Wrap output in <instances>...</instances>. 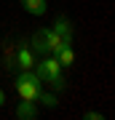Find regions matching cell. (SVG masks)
I'll use <instances>...</instances> for the list:
<instances>
[{
    "label": "cell",
    "mask_w": 115,
    "mask_h": 120,
    "mask_svg": "<svg viewBox=\"0 0 115 120\" xmlns=\"http://www.w3.org/2000/svg\"><path fill=\"white\" fill-rule=\"evenodd\" d=\"M13 86H16L19 91V96L21 99H30V101H38V96H40V86H43V80L38 75H35V69H21V75L13 80Z\"/></svg>",
    "instance_id": "6da1fadb"
},
{
    "label": "cell",
    "mask_w": 115,
    "mask_h": 120,
    "mask_svg": "<svg viewBox=\"0 0 115 120\" xmlns=\"http://www.w3.org/2000/svg\"><path fill=\"white\" fill-rule=\"evenodd\" d=\"M16 117H21V120H32V117H38V107H35V101H30V99H21L19 107H16Z\"/></svg>",
    "instance_id": "5b68a950"
},
{
    "label": "cell",
    "mask_w": 115,
    "mask_h": 120,
    "mask_svg": "<svg viewBox=\"0 0 115 120\" xmlns=\"http://www.w3.org/2000/svg\"><path fill=\"white\" fill-rule=\"evenodd\" d=\"M35 75L40 77L43 83H48L51 80V77H56L62 72V64H59V59H56L54 53H46V59H40V61H35Z\"/></svg>",
    "instance_id": "7a4b0ae2"
},
{
    "label": "cell",
    "mask_w": 115,
    "mask_h": 120,
    "mask_svg": "<svg viewBox=\"0 0 115 120\" xmlns=\"http://www.w3.org/2000/svg\"><path fill=\"white\" fill-rule=\"evenodd\" d=\"M48 83H51V88H56V91H62L64 86H67V77H64V75L59 72L56 77H51V80H48Z\"/></svg>",
    "instance_id": "30bf717a"
},
{
    "label": "cell",
    "mask_w": 115,
    "mask_h": 120,
    "mask_svg": "<svg viewBox=\"0 0 115 120\" xmlns=\"http://www.w3.org/2000/svg\"><path fill=\"white\" fill-rule=\"evenodd\" d=\"M46 32H48V30H38V32H35L32 38H30L32 51H35V53H43V56L48 53V48H46Z\"/></svg>",
    "instance_id": "8992f818"
},
{
    "label": "cell",
    "mask_w": 115,
    "mask_h": 120,
    "mask_svg": "<svg viewBox=\"0 0 115 120\" xmlns=\"http://www.w3.org/2000/svg\"><path fill=\"white\" fill-rule=\"evenodd\" d=\"M64 45H70V43L62 38L59 32H54V30H48V32H46V48H48V53H54V56H56Z\"/></svg>",
    "instance_id": "277c9868"
},
{
    "label": "cell",
    "mask_w": 115,
    "mask_h": 120,
    "mask_svg": "<svg viewBox=\"0 0 115 120\" xmlns=\"http://www.w3.org/2000/svg\"><path fill=\"white\" fill-rule=\"evenodd\" d=\"M40 101H43V107H56V96L54 94H43V91H40Z\"/></svg>",
    "instance_id": "8fae6325"
},
{
    "label": "cell",
    "mask_w": 115,
    "mask_h": 120,
    "mask_svg": "<svg viewBox=\"0 0 115 120\" xmlns=\"http://www.w3.org/2000/svg\"><path fill=\"white\" fill-rule=\"evenodd\" d=\"M21 5H24V11H30L32 16H43V13L48 11L46 0H21Z\"/></svg>",
    "instance_id": "ba28073f"
},
{
    "label": "cell",
    "mask_w": 115,
    "mask_h": 120,
    "mask_svg": "<svg viewBox=\"0 0 115 120\" xmlns=\"http://www.w3.org/2000/svg\"><path fill=\"white\" fill-rule=\"evenodd\" d=\"M54 32H59L62 38L67 40L70 45H72V27H70V22H67V19H64V16H59V19H56V22H54Z\"/></svg>",
    "instance_id": "52a82bcc"
},
{
    "label": "cell",
    "mask_w": 115,
    "mask_h": 120,
    "mask_svg": "<svg viewBox=\"0 0 115 120\" xmlns=\"http://www.w3.org/2000/svg\"><path fill=\"white\" fill-rule=\"evenodd\" d=\"M3 104H5V91L0 88V107H3Z\"/></svg>",
    "instance_id": "4fadbf2b"
},
{
    "label": "cell",
    "mask_w": 115,
    "mask_h": 120,
    "mask_svg": "<svg viewBox=\"0 0 115 120\" xmlns=\"http://www.w3.org/2000/svg\"><path fill=\"white\" fill-rule=\"evenodd\" d=\"M56 59H59L62 67H72V61H75V51H72V45H64L62 51L56 53Z\"/></svg>",
    "instance_id": "9c48e42d"
},
{
    "label": "cell",
    "mask_w": 115,
    "mask_h": 120,
    "mask_svg": "<svg viewBox=\"0 0 115 120\" xmlns=\"http://www.w3.org/2000/svg\"><path fill=\"white\" fill-rule=\"evenodd\" d=\"M86 117H88V120H102L104 115H102V112H86Z\"/></svg>",
    "instance_id": "7c38bea8"
},
{
    "label": "cell",
    "mask_w": 115,
    "mask_h": 120,
    "mask_svg": "<svg viewBox=\"0 0 115 120\" xmlns=\"http://www.w3.org/2000/svg\"><path fill=\"white\" fill-rule=\"evenodd\" d=\"M16 67L19 69H32L35 67V51H32L30 40H19V45H16Z\"/></svg>",
    "instance_id": "3957f363"
}]
</instances>
